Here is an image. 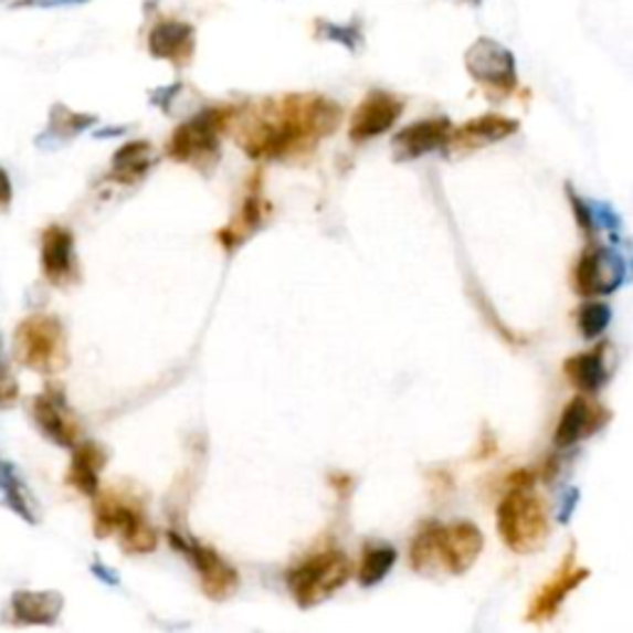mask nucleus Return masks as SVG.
<instances>
[{"mask_svg": "<svg viewBox=\"0 0 633 633\" xmlns=\"http://www.w3.org/2000/svg\"><path fill=\"white\" fill-rule=\"evenodd\" d=\"M331 483H335L339 487V493L345 495L347 487H349V477H331Z\"/></svg>", "mask_w": 633, "mask_h": 633, "instance_id": "35", "label": "nucleus"}, {"mask_svg": "<svg viewBox=\"0 0 633 633\" xmlns=\"http://www.w3.org/2000/svg\"><path fill=\"white\" fill-rule=\"evenodd\" d=\"M15 357L23 367L53 377L70 361L67 331L53 315H30L15 329Z\"/></svg>", "mask_w": 633, "mask_h": 633, "instance_id": "7", "label": "nucleus"}, {"mask_svg": "<svg viewBox=\"0 0 633 633\" xmlns=\"http://www.w3.org/2000/svg\"><path fill=\"white\" fill-rule=\"evenodd\" d=\"M319 25L325 28V38L335 40L339 45H345L349 50H357L361 45V33L357 28H341L335 23H319Z\"/></svg>", "mask_w": 633, "mask_h": 633, "instance_id": "30", "label": "nucleus"}, {"mask_svg": "<svg viewBox=\"0 0 633 633\" xmlns=\"http://www.w3.org/2000/svg\"><path fill=\"white\" fill-rule=\"evenodd\" d=\"M520 129V122L505 117V114H483L471 122L461 124L458 129H453V137L449 149L453 151H475L490 144L505 141Z\"/></svg>", "mask_w": 633, "mask_h": 633, "instance_id": "18", "label": "nucleus"}, {"mask_svg": "<svg viewBox=\"0 0 633 633\" xmlns=\"http://www.w3.org/2000/svg\"><path fill=\"white\" fill-rule=\"evenodd\" d=\"M33 419L45 439L62 445V449H75L80 443V421L70 411L65 397L57 389H48L33 401Z\"/></svg>", "mask_w": 633, "mask_h": 633, "instance_id": "16", "label": "nucleus"}, {"mask_svg": "<svg viewBox=\"0 0 633 633\" xmlns=\"http://www.w3.org/2000/svg\"><path fill=\"white\" fill-rule=\"evenodd\" d=\"M18 397H20V389H18L15 377L6 367H0V409L13 407Z\"/></svg>", "mask_w": 633, "mask_h": 633, "instance_id": "31", "label": "nucleus"}, {"mask_svg": "<svg viewBox=\"0 0 633 633\" xmlns=\"http://www.w3.org/2000/svg\"><path fill=\"white\" fill-rule=\"evenodd\" d=\"M0 471H3V468H0Z\"/></svg>", "mask_w": 633, "mask_h": 633, "instance_id": "36", "label": "nucleus"}, {"mask_svg": "<svg viewBox=\"0 0 633 633\" xmlns=\"http://www.w3.org/2000/svg\"><path fill=\"white\" fill-rule=\"evenodd\" d=\"M577 503H579V490H577V487H569V490H565L562 500H559L557 520H559V523H569V517L574 515Z\"/></svg>", "mask_w": 633, "mask_h": 633, "instance_id": "32", "label": "nucleus"}, {"mask_svg": "<svg viewBox=\"0 0 633 633\" xmlns=\"http://www.w3.org/2000/svg\"><path fill=\"white\" fill-rule=\"evenodd\" d=\"M485 547L483 532L473 523H425L411 542V567L419 574L461 577L477 562Z\"/></svg>", "mask_w": 633, "mask_h": 633, "instance_id": "2", "label": "nucleus"}, {"mask_svg": "<svg viewBox=\"0 0 633 633\" xmlns=\"http://www.w3.org/2000/svg\"><path fill=\"white\" fill-rule=\"evenodd\" d=\"M465 70L490 97H510L517 89V62L493 38H477L465 53Z\"/></svg>", "mask_w": 633, "mask_h": 633, "instance_id": "8", "label": "nucleus"}, {"mask_svg": "<svg viewBox=\"0 0 633 633\" xmlns=\"http://www.w3.org/2000/svg\"><path fill=\"white\" fill-rule=\"evenodd\" d=\"M341 124V107L321 95H285L235 109L231 129L251 159L287 161L313 151Z\"/></svg>", "mask_w": 633, "mask_h": 633, "instance_id": "1", "label": "nucleus"}, {"mask_svg": "<svg viewBox=\"0 0 633 633\" xmlns=\"http://www.w3.org/2000/svg\"><path fill=\"white\" fill-rule=\"evenodd\" d=\"M626 279V261L614 247L589 245L572 270V287L579 297L614 295Z\"/></svg>", "mask_w": 633, "mask_h": 633, "instance_id": "9", "label": "nucleus"}, {"mask_svg": "<svg viewBox=\"0 0 633 633\" xmlns=\"http://www.w3.org/2000/svg\"><path fill=\"white\" fill-rule=\"evenodd\" d=\"M154 166V149L149 141H129L112 157L109 179L117 183L141 181Z\"/></svg>", "mask_w": 633, "mask_h": 633, "instance_id": "23", "label": "nucleus"}, {"mask_svg": "<svg viewBox=\"0 0 633 633\" xmlns=\"http://www.w3.org/2000/svg\"><path fill=\"white\" fill-rule=\"evenodd\" d=\"M609 325H611V307L606 303L589 299V303L577 309V327L584 339L601 337L609 329Z\"/></svg>", "mask_w": 633, "mask_h": 633, "instance_id": "25", "label": "nucleus"}, {"mask_svg": "<svg viewBox=\"0 0 633 633\" xmlns=\"http://www.w3.org/2000/svg\"><path fill=\"white\" fill-rule=\"evenodd\" d=\"M171 545L196 567L205 597L213 601H225L235 594L238 572L213 547L193 542V539L181 537L179 532H171Z\"/></svg>", "mask_w": 633, "mask_h": 633, "instance_id": "11", "label": "nucleus"}, {"mask_svg": "<svg viewBox=\"0 0 633 633\" xmlns=\"http://www.w3.org/2000/svg\"><path fill=\"white\" fill-rule=\"evenodd\" d=\"M233 114V107H211L179 124L166 144L169 159L191 163L193 169L211 173L221 157V134L231 129Z\"/></svg>", "mask_w": 633, "mask_h": 633, "instance_id": "5", "label": "nucleus"}, {"mask_svg": "<svg viewBox=\"0 0 633 633\" xmlns=\"http://www.w3.org/2000/svg\"><path fill=\"white\" fill-rule=\"evenodd\" d=\"M497 532L515 555H532L542 549L549 535L547 505L532 487H507L497 505Z\"/></svg>", "mask_w": 633, "mask_h": 633, "instance_id": "3", "label": "nucleus"}, {"mask_svg": "<svg viewBox=\"0 0 633 633\" xmlns=\"http://www.w3.org/2000/svg\"><path fill=\"white\" fill-rule=\"evenodd\" d=\"M589 574L591 572L587 567L577 565L574 549H569L562 565L557 567V572H552V577L535 591V597L527 606V624H547V621H552L559 614V609H562L567 597L584 584Z\"/></svg>", "mask_w": 633, "mask_h": 633, "instance_id": "10", "label": "nucleus"}, {"mask_svg": "<svg viewBox=\"0 0 633 633\" xmlns=\"http://www.w3.org/2000/svg\"><path fill=\"white\" fill-rule=\"evenodd\" d=\"M95 532L97 537L114 535L127 555H149L157 549L159 537L144 517L137 497L119 490H105L95 497Z\"/></svg>", "mask_w": 633, "mask_h": 633, "instance_id": "4", "label": "nucleus"}, {"mask_svg": "<svg viewBox=\"0 0 633 633\" xmlns=\"http://www.w3.org/2000/svg\"><path fill=\"white\" fill-rule=\"evenodd\" d=\"M196 33L193 25L181 20H161L149 30V53L171 62L173 67H186L193 57Z\"/></svg>", "mask_w": 633, "mask_h": 633, "instance_id": "19", "label": "nucleus"}, {"mask_svg": "<svg viewBox=\"0 0 633 633\" xmlns=\"http://www.w3.org/2000/svg\"><path fill=\"white\" fill-rule=\"evenodd\" d=\"M403 114V99L391 92L373 89L361 99V105L351 114L349 139L355 144H365L387 134Z\"/></svg>", "mask_w": 633, "mask_h": 633, "instance_id": "14", "label": "nucleus"}, {"mask_svg": "<svg viewBox=\"0 0 633 633\" xmlns=\"http://www.w3.org/2000/svg\"><path fill=\"white\" fill-rule=\"evenodd\" d=\"M0 485H3V490H6V505L10 507V510L18 513L28 523H35L38 510L33 507V497H30L28 487L18 481L13 471L6 468V475L0 477Z\"/></svg>", "mask_w": 633, "mask_h": 633, "instance_id": "26", "label": "nucleus"}, {"mask_svg": "<svg viewBox=\"0 0 633 633\" xmlns=\"http://www.w3.org/2000/svg\"><path fill=\"white\" fill-rule=\"evenodd\" d=\"M72 3H85V0H25L23 6H33V8H57V6H72Z\"/></svg>", "mask_w": 633, "mask_h": 633, "instance_id": "34", "label": "nucleus"}, {"mask_svg": "<svg viewBox=\"0 0 633 633\" xmlns=\"http://www.w3.org/2000/svg\"><path fill=\"white\" fill-rule=\"evenodd\" d=\"M95 122V117H87V114H75L62 107H55L53 119H50V134H55L60 139H70L80 134L82 129H87L89 124Z\"/></svg>", "mask_w": 633, "mask_h": 633, "instance_id": "27", "label": "nucleus"}, {"mask_svg": "<svg viewBox=\"0 0 633 633\" xmlns=\"http://www.w3.org/2000/svg\"><path fill=\"white\" fill-rule=\"evenodd\" d=\"M611 421V411L589 393H579L567 403L555 429V445L559 451L574 449L579 441L604 431Z\"/></svg>", "mask_w": 633, "mask_h": 633, "instance_id": "12", "label": "nucleus"}, {"mask_svg": "<svg viewBox=\"0 0 633 633\" xmlns=\"http://www.w3.org/2000/svg\"><path fill=\"white\" fill-rule=\"evenodd\" d=\"M397 565V549L391 545L373 542L367 545L365 552H361V565H359V584L361 587H377L379 581L387 579V574Z\"/></svg>", "mask_w": 633, "mask_h": 633, "instance_id": "24", "label": "nucleus"}, {"mask_svg": "<svg viewBox=\"0 0 633 633\" xmlns=\"http://www.w3.org/2000/svg\"><path fill=\"white\" fill-rule=\"evenodd\" d=\"M451 137H453V124L449 117H429L413 122L393 137L391 141L393 159L413 161L425 157V154L445 151L451 144Z\"/></svg>", "mask_w": 633, "mask_h": 633, "instance_id": "15", "label": "nucleus"}, {"mask_svg": "<svg viewBox=\"0 0 633 633\" xmlns=\"http://www.w3.org/2000/svg\"><path fill=\"white\" fill-rule=\"evenodd\" d=\"M10 201H13V186H10V176L6 169H0V211H6Z\"/></svg>", "mask_w": 633, "mask_h": 633, "instance_id": "33", "label": "nucleus"}, {"mask_svg": "<svg viewBox=\"0 0 633 633\" xmlns=\"http://www.w3.org/2000/svg\"><path fill=\"white\" fill-rule=\"evenodd\" d=\"M107 463V453L95 441H80L72 449V461L67 468V485L75 487L85 497L99 493V473Z\"/></svg>", "mask_w": 633, "mask_h": 633, "instance_id": "21", "label": "nucleus"}, {"mask_svg": "<svg viewBox=\"0 0 633 633\" xmlns=\"http://www.w3.org/2000/svg\"><path fill=\"white\" fill-rule=\"evenodd\" d=\"M351 577V562L339 549H319L309 555L285 577V584L299 609H315L347 584Z\"/></svg>", "mask_w": 633, "mask_h": 633, "instance_id": "6", "label": "nucleus"}, {"mask_svg": "<svg viewBox=\"0 0 633 633\" xmlns=\"http://www.w3.org/2000/svg\"><path fill=\"white\" fill-rule=\"evenodd\" d=\"M267 213L270 205L263 193V176L253 173L245 183L243 201L238 205L235 215L218 231V243H221L228 253L238 251L245 241H251L253 233H257L265 225Z\"/></svg>", "mask_w": 633, "mask_h": 633, "instance_id": "13", "label": "nucleus"}, {"mask_svg": "<svg viewBox=\"0 0 633 633\" xmlns=\"http://www.w3.org/2000/svg\"><path fill=\"white\" fill-rule=\"evenodd\" d=\"M40 265L48 283L67 287L77 279V257L75 238L62 225H50L43 233V247H40Z\"/></svg>", "mask_w": 633, "mask_h": 633, "instance_id": "17", "label": "nucleus"}, {"mask_svg": "<svg viewBox=\"0 0 633 633\" xmlns=\"http://www.w3.org/2000/svg\"><path fill=\"white\" fill-rule=\"evenodd\" d=\"M589 209H591V218H594V225L597 231H606L611 233V241L619 235L621 231V218L619 213L611 209L609 203L604 201H589Z\"/></svg>", "mask_w": 633, "mask_h": 633, "instance_id": "28", "label": "nucleus"}, {"mask_svg": "<svg viewBox=\"0 0 633 633\" xmlns=\"http://www.w3.org/2000/svg\"><path fill=\"white\" fill-rule=\"evenodd\" d=\"M62 604L65 601L57 591H15L10 611H13L18 624L50 626L57 621Z\"/></svg>", "mask_w": 633, "mask_h": 633, "instance_id": "22", "label": "nucleus"}, {"mask_svg": "<svg viewBox=\"0 0 633 633\" xmlns=\"http://www.w3.org/2000/svg\"><path fill=\"white\" fill-rule=\"evenodd\" d=\"M565 377L579 393L594 397L609 383V367H606V345L601 341L594 349L581 351V355L569 357L565 361Z\"/></svg>", "mask_w": 633, "mask_h": 633, "instance_id": "20", "label": "nucleus"}, {"mask_svg": "<svg viewBox=\"0 0 633 633\" xmlns=\"http://www.w3.org/2000/svg\"><path fill=\"white\" fill-rule=\"evenodd\" d=\"M567 199H569V205H572L574 218H577V225L581 228V233L594 235V233H597V225H594V218H591L589 201L581 199V196H579L569 183H567Z\"/></svg>", "mask_w": 633, "mask_h": 633, "instance_id": "29", "label": "nucleus"}]
</instances>
